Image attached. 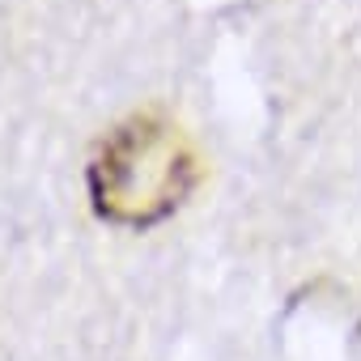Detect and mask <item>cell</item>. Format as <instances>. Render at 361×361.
<instances>
[{
    "instance_id": "1",
    "label": "cell",
    "mask_w": 361,
    "mask_h": 361,
    "mask_svg": "<svg viewBox=\"0 0 361 361\" xmlns=\"http://www.w3.org/2000/svg\"><path fill=\"white\" fill-rule=\"evenodd\" d=\"M192 192V153L174 128L132 119L119 128L90 166L94 209L115 226H153L170 217Z\"/></svg>"
}]
</instances>
